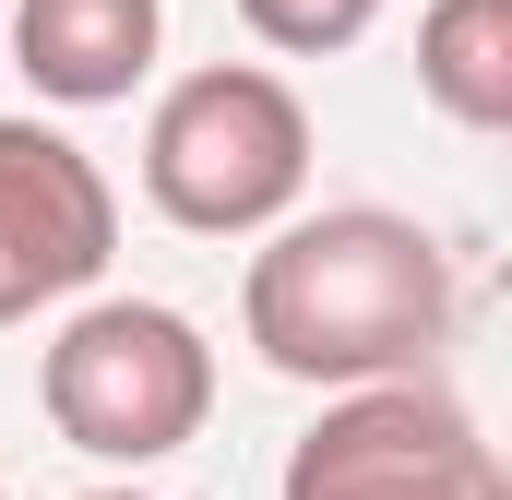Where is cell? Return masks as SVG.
<instances>
[{"mask_svg": "<svg viewBox=\"0 0 512 500\" xmlns=\"http://www.w3.org/2000/svg\"><path fill=\"white\" fill-rule=\"evenodd\" d=\"M310 191V108L262 60H203L143 120V203L191 239H274Z\"/></svg>", "mask_w": 512, "mask_h": 500, "instance_id": "cell-2", "label": "cell"}, {"mask_svg": "<svg viewBox=\"0 0 512 500\" xmlns=\"http://www.w3.org/2000/svg\"><path fill=\"white\" fill-rule=\"evenodd\" d=\"M0 36L48 108H120L155 72L167 0H0Z\"/></svg>", "mask_w": 512, "mask_h": 500, "instance_id": "cell-6", "label": "cell"}, {"mask_svg": "<svg viewBox=\"0 0 512 500\" xmlns=\"http://www.w3.org/2000/svg\"><path fill=\"white\" fill-rule=\"evenodd\" d=\"M0 500H12V489H0Z\"/></svg>", "mask_w": 512, "mask_h": 500, "instance_id": "cell-10", "label": "cell"}, {"mask_svg": "<svg viewBox=\"0 0 512 500\" xmlns=\"http://www.w3.org/2000/svg\"><path fill=\"white\" fill-rule=\"evenodd\" d=\"M274 500H512V477L441 381H370L298 429Z\"/></svg>", "mask_w": 512, "mask_h": 500, "instance_id": "cell-4", "label": "cell"}, {"mask_svg": "<svg viewBox=\"0 0 512 500\" xmlns=\"http://www.w3.org/2000/svg\"><path fill=\"white\" fill-rule=\"evenodd\" d=\"M239 334L262 370L310 381V393L429 381V358L453 346V250L393 203L286 215L239 274Z\"/></svg>", "mask_w": 512, "mask_h": 500, "instance_id": "cell-1", "label": "cell"}, {"mask_svg": "<svg viewBox=\"0 0 512 500\" xmlns=\"http://www.w3.org/2000/svg\"><path fill=\"white\" fill-rule=\"evenodd\" d=\"M120 250V191L108 167L48 120H0V334L84 298Z\"/></svg>", "mask_w": 512, "mask_h": 500, "instance_id": "cell-5", "label": "cell"}, {"mask_svg": "<svg viewBox=\"0 0 512 500\" xmlns=\"http://www.w3.org/2000/svg\"><path fill=\"white\" fill-rule=\"evenodd\" d=\"M417 96L453 131H512V0H429L417 12Z\"/></svg>", "mask_w": 512, "mask_h": 500, "instance_id": "cell-7", "label": "cell"}, {"mask_svg": "<svg viewBox=\"0 0 512 500\" xmlns=\"http://www.w3.org/2000/svg\"><path fill=\"white\" fill-rule=\"evenodd\" d=\"M84 500H155V489H84Z\"/></svg>", "mask_w": 512, "mask_h": 500, "instance_id": "cell-9", "label": "cell"}, {"mask_svg": "<svg viewBox=\"0 0 512 500\" xmlns=\"http://www.w3.org/2000/svg\"><path fill=\"white\" fill-rule=\"evenodd\" d=\"M36 393H48V429L72 453H96V465H167L215 417V346L167 298H84L48 334Z\"/></svg>", "mask_w": 512, "mask_h": 500, "instance_id": "cell-3", "label": "cell"}, {"mask_svg": "<svg viewBox=\"0 0 512 500\" xmlns=\"http://www.w3.org/2000/svg\"><path fill=\"white\" fill-rule=\"evenodd\" d=\"M239 24L262 48H286V60H334V48H358L382 24V0H239Z\"/></svg>", "mask_w": 512, "mask_h": 500, "instance_id": "cell-8", "label": "cell"}]
</instances>
